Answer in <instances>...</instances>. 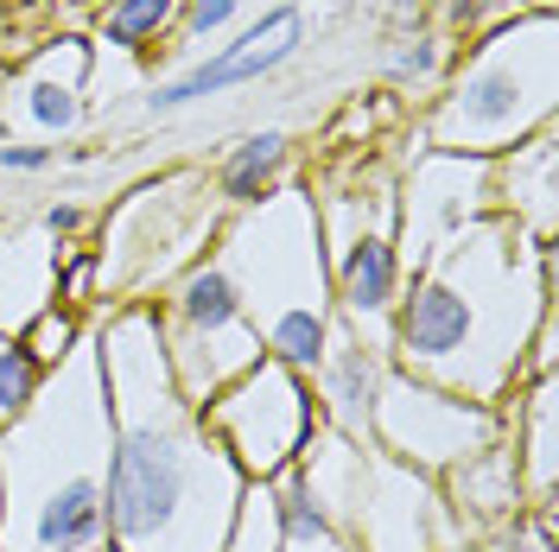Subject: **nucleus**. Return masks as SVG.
<instances>
[{
  "label": "nucleus",
  "mask_w": 559,
  "mask_h": 552,
  "mask_svg": "<svg viewBox=\"0 0 559 552\" xmlns=\"http://www.w3.org/2000/svg\"><path fill=\"white\" fill-rule=\"evenodd\" d=\"M223 197L210 172L173 166V172L134 184L115 209H103V248H90L96 267V305H146L159 286H173L191 261H204L223 229Z\"/></svg>",
  "instance_id": "obj_6"
},
{
  "label": "nucleus",
  "mask_w": 559,
  "mask_h": 552,
  "mask_svg": "<svg viewBox=\"0 0 559 552\" xmlns=\"http://www.w3.org/2000/svg\"><path fill=\"white\" fill-rule=\"evenodd\" d=\"M90 76L96 51L83 33L45 38L26 64L0 70V121H13L26 140H70L90 115Z\"/></svg>",
  "instance_id": "obj_13"
},
{
  "label": "nucleus",
  "mask_w": 559,
  "mask_h": 552,
  "mask_svg": "<svg viewBox=\"0 0 559 552\" xmlns=\"http://www.w3.org/2000/svg\"><path fill=\"white\" fill-rule=\"evenodd\" d=\"M64 159V146H45V140H0V172H51Z\"/></svg>",
  "instance_id": "obj_30"
},
{
  "label": "nucleus",
  "mask_w": 559,
  "mask_h": 552,
  "mask_svg": "<svg viewBox=\"0 0 559 552\" xmlns=\"http://www.w3.org/2000/svg\"><path fill=\"white\" fill-rule=\"evenodd\" d=\"M173 20H178V0H96L90 7V51L146 58L173 33Z\"/></svg>",
  "instance_id": "obj_21"
},
{
  "label": "nucleus",
  "mask_w": 559,
  "mask_h": 552,
  "mask_svg": "<svg viewBox=\"0 0 559 552\" xmlns=\"http://www.w3.org/2000/svg\"><path fill=\"white\" fill-rule=\"evenodd\" d=\"M349 540L356 552H445L464 547L452 508L432 477H419L407 464H394L369 445L362 457V489H356V508H349Z\"/></svg>",
  "instance_id": "obj_12"
},
{
  "label": "nucleus",
  "mask_w": 559,
  "mask_h": 552,
  "mask_svg": "<svg viewBox=\"0 0 559 552\" xmlns=\"http://www.w3.org/2000/svg\"><path fill=\"white\" fill-rule=\"evenodd\" d=\"M0 64H7V0H0Z\"/></svg>",
  "instance_id": "obj_33"
},
{
  "label": "nucleus",
  "mask_w": 559,
  "mask_h": 552,
  "mask_svg": "<svg viewBox=\"0 0 559 552\" xmlns=\"http://www.w3.org/2000/svg\"><path fill=\"white\" fill-rule=\"evenodd\" d=\"M210 254L236 279L248 324L261 331V356L312 375L318 356H324V337L337 324L331 317V261H324L312 191L293 178V184L267 191L261 204L229 209Z\"/></svg>",
  "instance_id": "obj_4"
},
{
  "label": "nucleus",
  "mask_w": 559,
  "mask_h": 552,
  "mask_svg": "<svg viewBox=\"0 0 559 552\" xmlns=\"http://www.w3.org/2000/svg\"><path fill=\"white\" fill-rule=\"evenodd\" d=\"M502 439L515 451L527 508H559V375H534L502 400Z\"/></svg>",
  "instance_id": "obj_17"
},
{
  "label": "nucleus",
  "mask_w": 559,
  "mask_h": 552,
  "mask_svg": "<svg viewBox=\"0 0 559 552\" xmlns=\"http://www.w3.org/2000/svg\"><path fill=\"white\" fill-rule=\"evenodd\" d=\"M223 552H280V502L274 483H242L236 520H229V540Z\"/></svg>",
  "instance_id": "obj_24"
},
{
  "label": "nucleus",
  "mask_w": 559,
  "mask_h": 552,
  "mask_svg": "<svg viewBox=\"0 0 559 552\" xmlns=\"http://www.w3.org/2000/svg\"><path fill=\"white\" fill-rule=\"evenodd\" d=\"M83 337H90V317H83V311H70V305H45L33 324L20 331V344L33 349L38 369H58V362H64Z\"/></svg>",
  "instance_id": "obj_26"
},
{
  "label": "nucleus",
  "mask_w": 559,
  "mask_h": 552,
  "mask_svg": "<svg viewBox=\"0 0 559 552\" xmlns=\"http://www.w3.org/2000/svg\"><path fill=\"white\" fill-rule=\"evenodd\" d=\"M274 502H280V552H356V540L306 495V483L293 470L274 477Z\"/></svg>",
  "instance_id": "obj_22"
},
{
  "label": "nucleus",
  "mask_w": 559,
  "mask_h": 552,
  "mask_svg": "<svg viewBox=\"0 0 559 552\" xmlns=\"http://www.w3.org/2000/svg\"><path fill=\"white\" fill-rule=\"evenodd\" d=\"M76 7H96V0H76Z\"/></svg>",
  "instance_id": "obj_34"
},
{
  "label": "nucleus",
  "mask_w": 559,
  "mask_h": 552,
  "mask_svg": "<svg viewBox=\"0 0 559 552\" xmlns=\"http://www.w3.org/2000/svg\"><path fill=\"white\" fill-rule=\"evenodd\" d=\"M108 394L103 527L115 552H223L242 477L178 394L153 305L96 311Z\"/></svg>",
  "instance_id": "obj_1"
},
{
  "label": "nucleus",
  "mask_w": 559,
  "mask_h": 552,
  "mask_svg": "<svg viewBox=\"0 0 559 552\" xmlns=\"http://www.w3.org/2000/svg\"><path fill=\"white\" fill-rule=\"evenodd\" d=\"M554 520H559V508H522L496 540H502V552H559L554 547Z\"/></svg>",
  "instance_id": "obj_28"
},
{
  "label": "nucleus",
  "mask_w": 559,
  "mask_h": 552,
  "mask_svg": "<svg viewBox=\"0 0 559 552\" xmlns=\"http://www.w3.org/2000/svg\"><path fill=\"white\" fill-rule=\"evenodd\" d=\"M445 552H502V540H464V547H445Z\"/></svg>",
  "instance_id": "obj_32"
},
{
  "label": "nucleus",
  "mask_w": 559,
  "mask_h": 552,
  "mask_svg": "<svg viewBox=\"0 0 559 552\" xmlns=\"http://www.w3.org/2000/svg\"><path fill=\"white\" fill-rule=\"evenodd\" d=\"M38 387H45V369L33 362V349L20 344V337H7V331H0V432H7L13 419L33 407Z\"/></svg>",
  "instance_id": "obj_25"
},
{
  "label": "nucleus",
  "mask_w": 559,
  "mask_h": 552,
  "mask_svg": "<svg viewBox=\"0 0 559 552\" xmlns=\"http://www.w3.org/2000/svg\"><path fill=\"white\" fill-rule=\"evenodd\" d=\"M484 216H496L489 209V159L419 146L414 159L401 166V184H394V248H401V267L414 274L419 261H432L452 236H464Z\"/></svg>",
  "instance_id": "obj_10"
},
{
  "label": "nucleus",
  "mask_w": 559,
  "mask_h": 552,
  "mask_svg": "<svg viewBox=\"0 0 559 552\" xmlns=\"http://www.w3.org/2000/svg\"><path fill=\"white\" fill-rule=\"evenodd\" d=\"M445 64V38L439 33H419V38H401L388 51V76L394 83H432V70Z\"/></svg>",
  "instance_id": "obj_27"
},
{
  "label": "nucleus",
  "mask_w": 559,
  "mask_h": 552,
  "mask_svg": "<svg viewBox=\"0 0 559 552\" xmlns=\"http://www.w3.org/2000/svg\"><path fill=\"white\" fill-rule=\"evenodd\" d=\"M103 477H108V394L90 337L58 369L26 413L0 432V552H96L103 527Z\"/></svg>",
  "instance_id": "obj_3"
},
{
  "label": "nucleus",
  "mask_w": 559,
  "mask_h": 552,
  "mask_svg": "<svg viewBox=\"0 0 559 552\" xmlns=\"http://www.w3.org/2000/svg\"><path fill=\"white\" fill-rule=\"evenodd\" d=\"M496 439H502V407H477V400L445 394L432 381H414L401 369H388L376 413H369V445L419 470V477H432V483Z\"/></svg>",
  "instance_id": "obj_9"
},
{
  "label": "nucleus",
  "mask_w": 559,
  "mask_h": 552,
  "mask_svg": "<svg viewBox=\"0 0 559 552\" xmlns=\"http://www.w3.org/2000/svg\"><path fill=\"white\" fill-rule=\"evenodd\" d=\"M306 381H312L318 419L331 432L356 439V445H369V413H376V394H382V381H388L382 349H369L362 337H349L344 324H331L324 356H318V369Z\"/></svg>",
  "instance_id": "obj_16"
},
{
  "label": "nucleus",
  "mask_w": 559,
  "mask_h": 552,
  "mask_svg": "<svg viewBox=\"0 0 559 552\" xmlns=\"http://www.w3.org/2000/svg\"><path fill=\"white\" fill-rule=\"evenodd\" d=\"M146 305H153V324H159L166 369H173L178 394L191 407H204L210 394H223L236 375H248L261 362V331L248 324L242 292H236V279H229V267L216 254L191 261Z\"/></svg>",
  "instance_id": "obj_7"
},
{
  "label": "nucleus",
  "mask_w": 559,
  "mask_h": 552,
  "mask_svg": "<svg viewBox=\"0 0 559 552\" xmlns=\"http://www.w3.org/2000/svg\"><path fill=\"white\" fill-rule=\"evenodd\" d=\"M489 209L515 223L527 242L559 248V134L522 140L489 159Z\"/></svg>",
  "instance_id": "obj_15"
},
{
  "label": "nucleus",
  "mask_w": 559,
  "mask_h": 552,
  "mask_svg": "<svg viewBox=\"0 0 559 552\" xmlns=\"http://www.w3.org/2000/svg\"><path fill=\"white\" fill-rule=\"evenodd\" d=\"M198 419L223 445V457L236 464L242 483H274L280 470H293V457L312 439L318 400H312V381L299 369L261 356L248 375H236L223 394H210L198 407Z\"/></svg>",
  "instance_id": "obj_8"
},
{
  "label": "nucleus",
  "mask_w": 559,
  "mask_h": 552,
  "mask_svg": "<svg viewBox=\"0 0 559 552\" xmlns=\"http://www.w3.org/2000/svg\"><path fill=\"white\" fill-rule=\"evenodd\" d=\"M96 552H115V547H96Z\"/></svg>",
  "instance_id": "obj_35"
},
{
  "label": "nucleus",
  "mask_w": 559,
  "mask_h": 552,
  "mask_svg": "<svg viewBox=\"0 0 559 552\" xmlns=\"http://www.w3.org/2000/svg\"><path fill=\"white\" fill-rule=\"evenodd\" d=\"M33 216H38V229H45L51 242H64V248H76V236L90 229V204H83V197H58V204L33 209Z\"/></svg>",
  "instance_id": "obj_29"
},
{
  "label": "nucleus",
  "mask_w": 559,
  "mask_h": 552,
  "mask_svg": "<svg viewBox=\"0 0 559 552\" xmlns=\"http://www.w3.org/2000/svg\"><path fill=\"white\" fill-rule=\"evenodd\" d=\"M439 495H445V508H452V520H457L464 540H496V533L527 508L509 439H496V445H484L477 457L452 464V470L439 477Z\"/></svg>",
  "instance_id": "obj_19"
},
{
  "label": "nucleus",
  "mask_w": 559,
  "mask_h": 552,
  "mask_svg": "<svg viewBox=\"0 0 559 552\" xmlns=\"http://www.w3.org/2000/svg\"><path fill=\"white\" fill-rule=\"evenodd\" d=\"M248 0H178V20H173V45L166 51H185L191 64L204 58V51H216L223 38L236 33V20H242Z\"/></svg>",
  "instance_id": "obj_23"
},
{
  "label": "nucleus",
  "mask_w": 559,
  "mask_h": 552,
  "mask_svg": "<svg viewBox=\"0 0 559 552\" xmlns=\"http://www.w3.org/2000/svg\"><path fill=\"white\" fill-rule=\"evenodd\" d=\"M559 248L527 242L515 223L484 216L419 261L401 286L388 369L502 407L527 375V344L554 311Z\"/></svg>",
  "instance_id": "obj_2"
},
{
  "label": "nucleus",
  "mask_w": 559,
  "mask_h": 552,
  "mask_svg": "<svg viewBox=\"0 0 559 552\" xmlns=\"http://www.w3.org/2000/svg\"><path fill=\"white\" fill-rule=\"evenodd\" d=\"M210 184H216V197L223 209H248L261 204L267 191L280 184H293V134H280V128H261V134H242L216 166H210Z\"/></svg>",
  "instance_id": "obj_20"
},
{
  "label": "nucleus",
  "mask_w": 559,
  "mask_h": 552,
  "mask_svg": "<svg viewBox=\"0 0 559 552\" xmlns=\"http://www.w3.org/2000/svg\"><path fill=\"white\" fill-rule=\"evenodd\" d=\"M324 261H331V317L344 324L349 337H362L369 349L388 356L394 311H401V286H407L394 229H362V236L337 242Z\"/></svg>",
  "instance_id": "obj_14"
},
{
  "label": "nucleus",
  "mask_w": 559,
  "mask_h": 552,
  "mask_svg": "<svg viewBox=\"0 0 559 552\" xmlns=\"http://www.w3.org/2000/svg\"><path fill=\"white\" fill-rule=\"evenodd\" d=\"M70 261L64 242L38 229V216H0V331L20 337L45 305H58V267Z\"/></svg>",
  "instance_id": "obj_18"
},
{
  "label": "nucleus",
  "mask_w": 559,
  "mask_h": 552,
  "mask_svg": "<svg viewBox=\"0 0 559 552\" xmlns=\"http://www.w3.org/2000/svg\"><path fill=\"white\" fill-rule=\"evenodd\" d=\"M502 20H515V13H554V0H489Z\"/></svg>",
  "instance_id": "obj_31"
},
{
  "label": "nucleus",
  "mask_w": 559,
  "mask_h": 552,
  "mask_svg": "<svg viewBox=\"0 0 559 552\" xmlns=\"http://www.w3.org/2000/svg\"><path fill=\"white\" fill-rule=\"evenodd\" d=\"M312 33V20H306V7H267L254 26L242 33H229L216 51H204L198 64H185L178 76L166 83H153L140 108L153 115V121H166V115H185V108L210 103V96H229V89H248V83H267L274 70H286L299 58V45Z\"/></svg>",
  "instance_id": "obj_11"
},
{
  "label": "nucleus",
  "mask_w": 559,
  "mask_h": 552,
  "mask_svg": "<svg viewBox=\"0 0 559 552\" xmlns=\"http://www.w3.org/2000/svg\"><path fill=\"white\" fill-rule=\"evenodd\" d=\"M554 115H559V13H515V20H496L471 38L445 96L419 121V146L496 159L522 140L547 134Z\"/></svg>",
  "instance_id": "obj_5"
}]
</instances>
